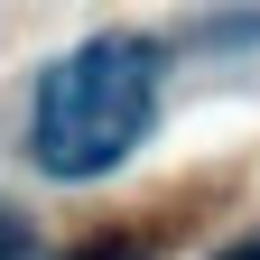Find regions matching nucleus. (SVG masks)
<instances>
[{"instance_id":"f257e3e1","label":"nucleus","mask_w":260,"mask_h":260,"mask_svg":"<svg viewBox=\"0 0 260 260\" xmlns=\"http://www.w3.org/2000/svg\"><path fill=\"white\" fill-rule=\"evenodd\" d=\"M149 121H158V56L140 38H84L75 56H56L38 75L28 149L47 177L84 186V177H112L149 140Z\"/></svg>"},{"instance_id":"20e7f679","label":"nucleus","mask_w":260,"mask_h":260,"mask_svg":"<svg viewBox=\"0 0 260 260\" xmlns=\"http://www.w3.org/2000/svg\"><path fill=\"white\" fill-rule=\"evenodd\" d=\"M112 260H140V251H112Z\"/></svg>"},{"instance_id":"7ed1b4c3","label":"nucleus","mask_w":260,"mask_h":260,"mask_svg":"<svg viewBox=\"0 0 260 260\" xmlns=\"http://www.w3.org/2000/svg\"><path fill=\"white\" fill-rule=\"evenodd\" d=\"M214 260H260V251H214Z\"/></svg>"},{"instance_id":"f03ea898","label":"nucleus","mask_w":260,"mask_h":260,"mask_svg":"<svg viewBox=\"0 0 260 260\" xmlns=\"http://www.w3.org/2000/svg\"><path fill=\"white\" fill-rule=\"evenodd\" d=\"M0 260H47V251H38V242H28V223H19V214H10V205H0Z\"/></svg>"}]
</instances>
